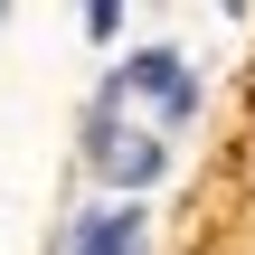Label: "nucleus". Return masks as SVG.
<instances>
[{
	"mask_svg": "<svg viewBox=\"0 0 255 255\" xmlns=\"http://www.w3.org/2000/svg\"><path fill=\"white\" fill-rule=\"evenodd\" d=\"M57 255H151V218H142V199H104V208H85Z\"/></svg>",
	"mask_w": 255,
	"mask_h": 255,
	"instance_id": "7ed1b4c3",
	"label": "nucleus"
},
{
	"mask_svg": "<svg viewBox=\"0 0 255 255\" xmlns=\"http://www.w3.org/2000/svg\"><path fill=\"white\" fill-rule=\"evenodd\" d=\"M0 28H9V19H0Z\"/></svg>",
	"mask_w": 255,
	"mask_h": 255,
	"instance_id": "39448f33",
	"label": "nucleus"
},
{
	"mask_svg": "<svg viewBox=\"0 0 255 255\" xmlns=\"http://www.w3.org/2000/svg\"><path fill=\"white\" fill-rule=\"evenodd\" d=\"M85 38H95V47H104V38H123V9H114V0H95V9H85Z\"/></svg>",
	"mask_w": 255,
	"mask_h": 255,
	"instance_id": "20e7f679",
	"label": "nucleus"
},
{
	"mask_svg": "<svg viewBox=\"0 0 255 255\" xmlns=\"http://www.w3.org/2000/svg\"><path fill=\"white\" fill-rule=\"evenodd\" d=\"M104 114H123V104H151L161 123H189L199 114V85H189V57L180 47H132L114 76H104V95H95Z\"/></svg>",
	"mask_w": 255,
	"mask_h": 255,
	"instance_id": "f03ea898",
	"label": "nucleus"
},
{
	"mask_svg": "<svg viewBox=\"0 0 255 255\" xmlns=\"http://www.w3.org/2000/svg\"><path fill=\"white\" fill-rule=\"evenodd\" d=\"M85 170L104 180V189H123V199H142L161 170H170V132L161 123H132V114H85Z\"/></svg>",
	"mask_w": 255,
	"mask_h": 255,
	"instance_id": "f257e3e1",
	"label": "nucleus"
}]
</instances>
